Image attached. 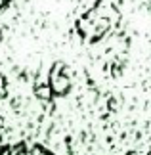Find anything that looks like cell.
Instances as JSON below:
<instances>
[{
	"label": "cell",
	"instance_id": "6da1fadb",
	"mask_svg": "<svg viewBox=\"0 0 151 155\" xmlns=\"http://www.w3.org/2000/svg\"><path fill=\"white\" fill-rule=\"evenodd\" d=\"M8 2H10V0H0V12H2L4 6H8Z\"/></svg>",
	"mask_w": 151,
	"mask_h": 155
}]
</instances>
